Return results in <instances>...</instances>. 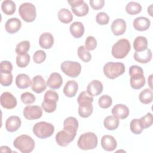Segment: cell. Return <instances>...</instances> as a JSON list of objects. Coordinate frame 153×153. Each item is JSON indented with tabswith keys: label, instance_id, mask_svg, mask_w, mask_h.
I'll list each match as a JSON object with an SVG mask.
<instances>
[{
	"label": "cell",
	"instance_id": "obj_1",
	"mask_svg": "<svg viewBox=\"0 0 153 153\" xmlns=\"http://www.w3.org/2000/svg\"><path fill=\"white\" fill-rule=\"evenodd\" d=\"M13 145L22 153H30L35 148V141L29 136L22 134L17 136L13 142Z\"/></svg>",
	"mask_w": 153,
	"mask_h": 153
},
{
	"label": "cell",
	"instance_id": "obj_2",
	"mask_svg": "<svg viewBox=\"0 0 153 153\" xmlns=\"http://www.w3.org/2000/svg\"><path fill=\"white\" fill-rule=\"evenodd\" d=\"M97 143V137L93 132H87L82 134L77 142V145L79 148L85 151L94 149Z\"/></svg>",
	"mask_w": 153,
	"mask_h": 153
},
{
	"label": "cell",
	"instance_id": "obj_3",
	"mask_svg": "<svg viewBox=\"0 0 153 153\" xmlns=\"http://www.w3.org/2000/svg\"><path fill=\"white\" fill-rule=\"evenodd\" d=\"M125 66L121 62H110L106 63L103 68L105 75L109 79H114L123 74L125 72Z\"/></svg>",
	"mask_w": 153,
	"mask_h": 153
},
{
	"label": "cell",
	"instance_id": "obj_4",
	"mask_svg": "<svg viewBox=\"0 0 153 153\" xmlns=\"http://www.w3.org/2000/svg\"><path fill=\"white\" fill-rule=\"evenodd\" d=\"M131 45L129 41L127 39H120L112 46L111 53L114 57L116 59H123L129 53Z\"/></svg>",
	"mask_w": 153,
	"mask_h": 153
},
{
	"label": "cell",
	"instance_id": "obj_5",
	"mask_svg": "<svg viewBox=\"0 0 153 153\" xmlns=\"http://www.w3.org/2000/svg\"><path fill=\"white\" fill-rule=\"evenodd\" d=\"M32 131L37 137L46 139L52 136L54 131V127L51 123L40 121L34 125Z\"/></svg>",
	"mask_w": 153,
	"mask_h": 153
},
{
	"label": "cell",
	"instance_id": "obj_6",
	"mask_svg": "<svg viewBox=\"0 0 153 153\" xmlns=\"http://www.w3.org/2000/svg\"><path fill=\"white\" fill-rule=\"evenodd\" d=\"M58 100L59 95L55 91L49 90L44 94V100L41 103V106L45 112L52 113L56 109Z\"/></svg>",
	"mask_w": 153,
	"mask_h": 153
},
{
	"label": "cell",
	"instance_id": "obj_7",
	"mask_svg": "<svg viewBox=\"0 0 153 153\" xmlns=\"http://www.w3.org/2000/svg\"><path fill=\"white\" fill-rule=\"evenodd\" d=\"M19 14L26 22H32L36 17V7L32 3L24 2L19 7Z\"/></svg>",
	"mask_w": 153,
	"mask_h": 153
},
{
	"label": "cell",
	"instance_id": "obj_8",
	"mask_svg": "<svg viewBox=\"0 0 153 153\" xmlns=\"http://www.w3.org/2000/svg\"><path fill=\"white\" fill-rule=\"evenodd\" d=\"M60 68L65 74L71 78L77 77L81 71V66L79 63L69 60L63 62Z\"/></svg>",
	"mask_w": 153,
	"mask_h": 153
},
{
	"label": "cell",
	"instance_id": "obj_9",
	"mask_svg": "<svg viewBox=\"0 0 153 153\" xmlns=\"http://www.w3.org/2000/svg\"><path fill=\"white\" fill-rule=\"evenodd\" d=\"M71 7L73 13L78 17L86 16L89 11V7L83 0H71L68 1Z\"/></svg>",
	"mask_w": 153,
	"mask_h": 153
},
{
	"label": "cell",
	"instance_id": "obj_10",
	"mask_svg": "<svg viewBox=\"0 0 153 153\" xmlns=\"http://www.w3.org/2000/svg\"><path fill=\"white\" fill-rule=\"evenodd\" d=\"M24 117L29 120H33L40 118L42 115V110L39 106H27L23 111Z\"/></svg>",
	"mask_w": 153,
	"mask_h": 153
},
{
	"label": "cell",
	"instance_id": "obj_11",
	"mask_svg": "<svg viewBox=\"0 0 153 153\" xmlns=\"http://www.w3.org/2000/svg\"><path fill=\"white\" fill-rule=\"evenodd\" d=\"M75 137V136L72 135L69 131L63 129L57 133L55 139L56 143L59 146L65 147L69 145V144L74 140Z\"/></svg>",
	"mask_w": 153,
	"mask_h": 153
},
{
	"label": "cell",
	"instance_id": "obj_12",
	"mask_svg": "<svg viewBox=\"0 0 153 153\" xmlns=\"http://www.w3.org/2000/svg\"><path fill=\"white\" fill-rule=\"evenodd\" d=\"M1 106L5 109H11L14 108L17 103L16 98L10 92H4L0 97Z\"/></svg>",
	"mask_w": 153,
	"mask_h": 153
},
{
	"label": "cell",
	"instance_id": "obj_13",
	"mask_svg": "<svg viewBox=\"0 0 153 153\" xmlns=\"http://www.w3.org/2000/svg\"><path fill=\"white\" fill-rule=\"evenodd\" d=\"M47 88V84L44 78L39 75L33 77L31 82V88L36 93H41Z\"/></svg>",
	"mask_w": 153,
	"mask_h": 153
},
{
	"label": "cell",
	"instance_id": "obj_14",
	"mask_svg": "<svg viewBox=\"0 0 153 153\" xmlns=\"http://www.w3.org/2000/svg\"><path fill=\"white\" fill-rule=\"evenodd\" d=\"M100 143L102 148L106 151H113L117 146V140L112 136L108 134L102 136Z\"/></svg>",
	"mask_w": 153,
	"mask_h": 153
},
{
	"label": "cell",
	"instance_id": "obj_15",
	"mask_svg": "<svg viewBox=\"0 0 153 153\" xmlns=\"http://www.w3.org/2000/svg\"><path fill=\"white\" fill-rule=\"evenodd\" d=\"M111 29L114 35H121L126 32V22L123 19H117L112 23Z\"/></svg>",
	"mask_w": 153,
	"mask_h": 153
},
{
	"label": "cell",
	"instance_id": "obj_16",
	"mask_svg": "<svg viewBox=\"0 0 153 153\" xmlns=\"http://www.w3.org/2000/svg\"><path fill=\"white\" fill-rule=\"evenodd\" d=\"M22 26V22L20 19L17 17L9 19L5 24V29L6 31L11 34H13L18 32Z\"/></svg>",
	"mask_w": 153,
	"mask_h": 153
},
{
	"label": "cell",
	"instance_id": "obj_17",
	"mask_svg": "<svg viewBox=\"0 0 153 153\" xmlns=\"http://www.w3.org/2000/svg\"><path fill=\"white\" fill-rule=\"evenodd\" d=\"M78 127V121L76 118L74 117L66 118L63 122V129L67 130L74 136L76 134Z\"/></svg>",
	"mask_w": 153,
	"mask_h": 153
},
{
	"label": "cell",
	"instance_id": "obj_18",
	"mask_svg": "<svg viewBox=\"0 0 153 153\" xmlns=\"http://www.w3.org/2000/svg\"><path fill=\"white\" fill-rule=\"evenodd\" d=\"M63 84V79L61 75L57 72L50 74L47 81V85L52 89H59Z\"/></svg>",
	"mask_w": 153,
	"mask_h": 153
},
{
	"label": "cell",
	"instance_id": "obj_19",
	"mask_svg": "<svg viewBox=\"0 0 153 153\" xmlns=\"http://www.w3.org/2000/svg\"><path fill=\"white\" fill-rule=\"evenodd\" d=\"M21 124V120L18 116H10L5 121V128L9 132H14L20 127Z\"/></svg>",
	"mask_w": 153,
	"mask_h": 153
},
{
	"label": "cell",
	"instance_id": "obj_20",
	"mask_svg": "<svg viewBox=\"0 0 153 153\" xmlns=\"http://www.w3.org/2000/svg\"><path fill=\"white\" fill-rule=\"evenodd\" d=\"M151 25L150 20L145 17H136L133 22L134 28L138 31H145L149 29Z\"/></svg>",
	"mask_w": 153,
	"mask_h": 153
},
{
	"label": "cell",
	"instance_id": "obj_21",
	"mask_svg": "<svg viewBox=\"0 0 153 153\" xmlns=\"http://www.w3.org/2000/svg\"><path fill=\"white\" fill-rule=\"evenodd\" d=\"M103 88V84L100 81L93 80L88 84L87 87V91L90 95L96 96L102 93Z\"/></svg>",
	"mask_w": 153,
	"mask_h": 153
},
{
	"label": "cell",
	"instance_id": "obj_22",
	"mask_svg": "<svg viewBox=\"0 0 153 153\" xmlns=\"http://www.w3.org/2000/svg\"><path fill=\"white\" fill-rule=\"evenodd\" d=\"M112 114L120 119H125L129 115L128 108L123 104H117L112 109Z\"/></svg>",
	"mask_w": 153,
	"mask_h": 153
},
{
	"label": "cell",
	"instance_id": "obj_23",
	"mask_svg": "<svg viewBox=\"0 0 153 153\" xmlns=\"http://www.w3.org/2000/svg\"><path fill=\"white\" fill-rule=\"evenodd\" d=\"M54 44V37L49 32H45L41 35L39 38V45L44 49H50Z\"/></svg>",
	"mask_w": 153,
	"mask_h": 153
},
{
	"label": "cell",
	"instance_id": "obj_24",
	"mask_svg": "<svg viewBox=\"0 0 153 153\" xmlns=\"http://www.w3.org/2000/svg\"><path fill=\"white\" fill-rule=\"evenodd\" d=\"M78 90V84L74 80H69L67 81L64 88H63V93L64 94L68 97H74Z\"/></svg>",
	"mask_w": 153,
	"mask_h": 153
},
{
	"label": "cell",
	"instance_id": "obj_25",
	"mask_svg": "<svg viewBox=\"0 0 153 153\" xmlns=\"http://www.w3.org/2000/svg\"><path fill=\"white\" fill-rule=\"evenodd\" d=\"M152 52L149 48L141 52L135 51L133 57L136 61L140 63H147L149 62L152 59Z\"/></svg>",
	"mask_w": 153,
	"mask_h": 153
},
{
	"label": "cell",
	"instance_id": "obj_26",
	"mask_svg": "<svg viewBox=\"0 0 153 153\" xmlns=\"http://www.w3.org/2000/svg\"><path fill=\"white\" fill-rule=\"evenodd\" d=\"M71 35L75 38H79L84 35V26L80 22H73L69 27Z\"/></svg>",
	"mask_w": 153,
	"mask_h": 153
},
{
	"label": "cell",
	"instance_id": "obj_27",
	"mask_svg": "<svg viewBox=\"0 0 153 153\" xmlns=\"http://www.w3.org/2000/svg\"><path fill=\"white\" fill-rule=\"evenodd\" d=\"M130 84L132 88L138 90L142 88L145 84V78L143 74H137L130 76Z\"/></svg>",
	"mask_w": 153,
	"mask_h": 153
},
{
	"label": "cell",
	"instance_id": "obj_28",
	"mask_svg": "<svg viewBox=\"0 0 153 153\" xmlns=\"http://www.w3.org/2000/svg\"><path fill=\"white\" fill-rule=\"evenodd\" d=\"M32 81L29 76L25 74H20L16 78V84L20 89H25L31 85Z\"/></svg>",
	"mask_w": 153,
	"mask_h": 153
},
{
	"label": "cell",
	"instance_id": "obj_29",
	"mask_svg": "<svg viewBox=\"0 0 153 153\" xmlns=\"http://www.w3.org/2000/svg\"><path fill=\"white\" fill-rule=\"evenodd\" d=\"M133 48L136 52H141L148 48V41L143 36H137L133 41Z\"/></svg>",
	"mask_w": 153,
	"mask_h": 153
},
{
	"label": "cell",
	"instance_id": "obj_30",
	"mask_svg": "<svg viewBox=\"0 0 153 153\" xmlns=\"http://www.w3.org/2000/svg\"><path fill=\"white\" fill-rule=\"evenodd\" d=\"M104 127L108 130H114L119 126V120L114 115L106 117L103 121Z\"/></svg>",
	"mask_w": 153,
	"mask_h": 153
},
{
	"label": "cell",
	"instance_id": "obj_31",
	"mask_svg": "<svg viewBox=\"0 0 153 153\" xmlns=\"http://www.w3.org/2000/svg\"><path fill=\"white\" fill-rule=\"evenodd\" d=\"M93 111L92 103H86L79 105L78 114L82 118L89 117Z\"/></svg>",
	"mask_w": 153,
	"mask_h": 153
},
{
	"label": "cell",
	"instance_id": "obj_32",
	"mask_svg": "<svg viewBox=\"0 0 153 153\" xmlns=\"http://www.w3.org/2000/svg\"><path fill=\"white\" fill-rule=\"evenodd\" d=\"M139 99L140 102L145 105L151 103L153 100V93L152 89L145 88L142 90L139 95Z\"/></svg>",
	"mask_w": 153,
	"mask_h": 153
},
{
	"label": "cell",
	"instance_id": "obj_33",
	"mask_svg": "<svg viewBox=\"0 0 153 153\" xmlns=\"http://www.w3.org/2000/svg\"><path fill=\"white\" fill-rule=\"evenodd\" d=\"M16 4L11 0H5L2 2L1 10L6 15H12L16 11Z\"/></svg>",
	"mask_w": 153,
	"mask_h": 153
},
{
	"label": "cell",
	"instance_id": "obj_34",
	"mask_svg": "<svg viewBox=\"0 0 153 153\" xmlns=\"http://www.w3.org/2000/svg\"><path fill=\"white\" fill-rule=\"evenodd\" d=\"M58 19L63 23H69L73 20L71 12L66 8H62L58 12Z\"/></svg>",
	"mask_w": 153,
	"mask_h": 153
},
{
	"label": "cell",
	"instance_id": "obj_35",
	"mask_svg": "<svg viewBox=\"0 0 153 153\" xmlns=\"http://www.w3.org/2000/svg\"><path fill=\"white\" fill-rule=\"evenodd\" d=\"M126 11L130 15H136L142 11V6L138 2L131 1L127 4Z\"/></svg>",
	"mask_w": 153,
	"mask_h": 153
},
{
	"label": "cell",
	"instance_id": "obj_36",
	"mask_svg": "<svg viewBox=\"0 0 153 153\" xmlns=\"http://www.w3.org/2000/svg\"><path fill=\"white\" fill-rule=\"evenodd\" d=\"M30 49V42L29 41H22L18 43L16 45L15 51L17 55H22L26 54Z\"/></svg>",
	"mask_w": 153,
	"mask_h": 153
},
{
	"label": "cell",
	"instance_id": "obj_37",
	"mask_svg": "<svg viewBox=\"0 0 153 153\" xmlns=\"http://www.w3.org/2000/svg\"><path fill=\"white\" fill-rule=\"evenodd\" d=\"M77 54L79 58L85 63L90 62L91 59V55L90 53L85 48V46H79L78 48Z\"/></svg>",
	"mask_w": 153,
	"mask_h": 153
},
{
	"label": "cell",
	"instance_id": "obj_38",
	"mask_svg": "<svg viewBox=\"0 0 153 153\" xmlns=\"http://www.w3.org/2000/svg\"><path fill=\"white\" fill-rule=\"evenodd\" d=\"M30 60V56L27 53L22 55H17L16 57V64L19 68H25L29 63Z\"/></svg>",
	"mask_w": 153,
	"mask_h": 153
},
{
	"label": "cell",
	"instance_id": "obj_39",
	"mask_svg": "<svg viewBox=\"0 0 153 153\" xmlns=\"http://www.w3.org/2000/svg\"><path fill=\"white\" fill-rule=\"evenodd\" d=\"M139 120L142 127L143 129L148 128L152 126L153 123L152 114L151 112H148L145 115L139 119Z\"/></svg>",
	"mask_w": 153,
	"mask_h": 153
},
{
	"label": "cell",
	"instance_id": "obj_40",
	"mask_svg": "<svg viewBox=\"0 0 153 153\" xmlns=\"http://www.w3.org/2000/svg\"><path fill=\"white\" fill-rule=\"evenodd\" d=\"M99 106L103 109L109 108L112 103V99L111 97L107 94L101 96L98 100Z\"/></svg>",
	"mask_w": 153,
	"mask_h": 153
},
{
	"label": "cell",
	"instance_id": "obj_41",
	"mask_svg": "<svg viewBox=\"0 0 153 153\" xmlns=\"http://www.w3.org/2000/svg\"><path fill=\"white\" fill-rule=\"evenodd\" d=\"M77 102L79 105L86 103H92L93 102V97L90 95L87 91H83L79 94L77 98Z\"/></svg>",
	"mask_w": 153,
	"mask_h": 153
},
{
	"label": "cell",
	"instance_id": "obj_42",
	"mask_svg": "<svg viewBox=\"0 0 153 153\" xmlns=\"http://www.w3.org/2000/svg\"><path fill=\"white\" fill-rule=\"evenodd\" d=\"M130 128L131 132L135 134H140L143 130L140 125L139 119H133L131 121L130 124Z\"/></svg>",
	"mask_w": 153,
	"mask_h": 153
},
{
	"label": "cell",
	"instance_id": "obj_43",
	"mask_svg": "<svg viewBox=\"0 0 153 153\" xmlns=\"http://www.w3.org/2000/svg\"><path fill=\"white\" fill-rule=\"evenodd\" d=\"M20 99L22 102L26 105L33 103L36 100L35 96L30 92H25L21 94Z\"/></svg>",
	"mask_w": 153,
	"mask_h": 153
},
{
	"label": "cell",
	"instance_id": "obj_44",
	"mask_svg": "<svg viewBox=\"0 0 153 153\" xmlns=\"http://www.w3.org/2000/svg\"><path fill=\"white\" fill-rule=\"evenodd\" d=\"M46 59V53L41 50H37L33 55V60L36 64L42 63Z\"/></svg>",
	"mask_w": 153,
	"mask_h": 153
},
{
	"label": "cell",
	"instance_id": "obj_45",
	"mask_svg": "<svg viewBox=\"0 0 153 153\" xmlns=\"http://www.w3.org/2000/svg\"><path fill=\"white\" fill-rule=\"evenodd\" d=\"M13 82V75L10 74H3L1 73L0 76V82L1 84L3 86L7 87L11 84Z\"/></svg>",
	"mask_w": 153,
	"mask_h": 153
},
{
	"label": "cell",
	"instance_id": "obj_46",
	"mask_svg": "<svg viewBox=\"0 0 153 153\" xmlns=\"http://www.w3.org/2000/svg\"><path fill=\"white\" fill-rule=\"evenodd\" d=\"M96 21L100 25H105L109 23V17L106 13L100 12L96 17Z\"/></svg>",
	"mask_w": 153,
	"mask_h": 153
},
{
	"label": "cell",
	"instance_id": "obj_47",
	"mask_svg": "<svg viewBox=\"0 0 153 153\" xmlns=\"http://www.w3.org/2000/svg\"><path fill=\"white\" fill-rule=\"evenodd\" d=\"M97 47V41L93 36H88L87 37L85 41V47L88 51H91Z\"/></svg>",
	"mask_w": 153,
	"mask_h": 153
},
{
	"label": "cell",
	"instance_id": "obj_48",
	"mask_svg": "<svg viewBox=\"0 0 153 153\" xmlns=\"http://www.w3.org/2000/svg\"><path fill=\"white\" fill-rule=\"evenodd\" d=\"M13 70L12 63L8 60H3L0 64V71L3 74H10Z\"/></svg>",
	"mask_w": 153,
	"mask_h": 153
},
{
	"label": "cell",
	"instance_id": "obj_49",
	"mask_svg": "<svg viewBox=\"0 0 153 153\" xmlns=\"http://www.w3.org/2000/svg\"><path fill=\"white\" fill-rule=\"evenodd\" d=\"M89 3L91 7L93 9L95 10H99L103 7L105 4V1L104 0H90L89 1Z\"/></svg>",
	"mask_w": 153,
	"mask_h": 153
},
{
	"label": "cell",
	"instance_id": "obj_50",
	"mask_svg": "<svg viewBox=\"0 0 153 153\" xmlns=\"http://www.w3.org/2000/svg\"><path fill=\"white\" fill-rule=\"evenodd\" d=\"M141 74H143V70L140 66L137 65H132L130 67L129 75L130 76Z\"/></svg>",
	"mask_w": 153,
	"mask_h": 153
},
{
	"label": "cell",
	"instance_id": "obj_51",
	"mask_svg": "<svg viewBox=\"0 0 153 153\" xmlns=\"http://www.w3.org/2000/svg\"><path fill=\"white\" fill-rule=\"evenodd\" d=\"M1 152H11L12 151L10 149L9 147L7 146H2L1 147Z\"/></svg>",
	"mask_w": 153,
	"mask_h": 153
},
{
	"label": "cell",
	"instance_id": "obj_52",
	"mask_svg": "<svg viewBox=\"0 0 153 153\" xmlns=\"http://www.w3.org/2000/svg\"><path fill=\"white\" fill-rule=\"evenodd\" d=\"M152 74H151L148 78V84L150 87V88L152 89Z\"/></svg>",
	"mask_w": 153,
	"mask_h": 153
},
{
	"label": "cell",
	"instance_id": "obj_53",
	"mask_svg": "<svg viewBox=\"0 0 153 153\" xmlns=\"http://www.w3.org/2000/svg\"><path fill=\"white\" fill-rule=\"evenodd\" d=\"M152 4H151L148 8V13L149 14V15L151 16H152Z\"/></svg>",
	"mask_w": 153,
	"mask_h": 153
}]
</instances>
